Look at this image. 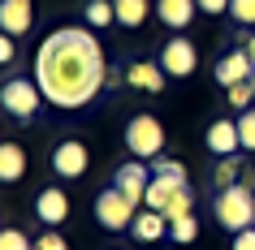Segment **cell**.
I'll return each instance as SVG.
<instances>
[{
    "label": "cell",
    "instance_id": "obj_1",
    "mask_svg": "<svg viewBox=\"0 0 255 250\" xmlns=\"http://www.w3.org/2000/svg\"><path fill=\"white\" fill-rule=\"evenodd\" d=\"M35 82L56 112L95 104L108 86V61L91 26H56L35 48Z\"/></svg>",
    "mask_w": 255,
    "mask_h": 250
},
{
    "label": "cell",
    "instance_id": "obj_2",
    "mask_svg": "<svg viewBox=\"0 0 255 250\" xmlns=\"http://www.w3.org/2000/svg\"><path fill=\"white\" fill-rule=\"evenodd\" d=\"M212 216L221 220V229H229V233L255 229V190H247V185H234V190H216Z\"/></svg>",
    "mask_w": 255,
    "mask_h": 250
},
{
    "label": "cell",
    "instance_id": "obj_3",
    "mask_svg": "<svg viewBox=\"0 0 255 250\" xmlns=\"http://www.w3.org/2000/svg\"><path fill=\"white\" fill-rule=\"evenodd\" d=\"M91 211H95V224H100L104 233H130V224H134V216H138V203H130L117 185H104V190L95 194Z\"/></svg>",
    "mask_w": 255,
    "mask_h": 250
},
{
    "label": "cell",
    "instance_id": "obj_4",
    "mask_svg": "<svg viewBox=\"0 0 255 250\" xmlns=\"http://www.w3.org/2000/svg\"><path fill=\"white\" fill-rule=\"evenodd\" d=\"M126 151L134 160H160L164 156V125L151 112L130 117L126 121Z\"/></svg>",
    "mask_w": 255,
    "mask_h": 250
},
{
    "label": "cell",
    "instance_id": "obj_5",
    "mask_svg": "<svg viewBox=\"0 0 255 250\" xmlns=\"http://www.w3.org/2000/svg\"><path fill=\"white\" fill-rule=\"evenodd\" d=\"M43 104H48V99H43V91H39V82H35V78L13 74V78L0 86V108H4L13 121H30Z\"/></svg>",
    "mask_w": 255,
    "mask_h": 250
},
{
    "label": "cell",
    "instance_id": "obj_6",
    "mask_svg": "<svg viewBox=\"0 0 255 250\" xmlns=\"http://www.w3.org/2000/svg\"><path fill=\"white\" fill-rule=\"evenodd\" d=\"M52 177H61V181H78L82 172L91 168V151H87V143L82 138H61V143L52 147Z\"/></svg>",
    "mask_w": 255,
    "mask_h": 250
},
{
    "label": "cell",
    "instance_id": "obj_7",
    "mask_svg": "<svg viewBox=\"0 0 255 250\" xmlns=\"http://www.w3.org/2000/svg\"><path fill=\"white\" fill-rule=\"evenodd\" d=\"M156 61H160V69L169 74V78H190V74L199 69V48H195L186 35H173V39L160 48Z\"/></svg>",
    "mask_w": 255,
    "mask_h": 250
},
{
    "label": "cell",
    "instance_id": "obj_8",
    "mask_svg": "<svg viewBox=\"0 0 255 250\" xmlns=\"http://www.w3.org/2000/svg\"><path fill=\"white\" fill-rule=\"evenodd\" d=\"M113 185H117L130 203H138V207H143L147 185H151V164H147V160H126V164L113 172Z\"/></svg>",
    "mask_w": 255,
    "mask_h": 250
},
{
    "label": "cell",
    "instance_id": "obj_9",
    "mask_svg": "<svg viewBox=\"0 0 255 250\" xmlns=\"http://www.w3.org/2000/svg\"><path fill=\"white\" fill-rule=\"evenodd\" d=\"M203 147L212 151L216 160H225V156H238L242 151V134H238V117H221L208 125V134H203Z\"/></svg>",
    "mask_w": 255,
    "mask_h": 250
},
{
    "label": "cell",
    "instance_id": "obj_10",
    "mask_svg": "<svg viewBox=\"0 0 255 250\" xmlns=\"http://www.w3.org/2000/svg\"><path fill=\"white\" fill-rule=\"evenodd\" d=\"M35 220H43L48 229H61L69 220V194L61 185H43L35 194Z\"/></svg>",
    "mask_w": 255,
    "mask_h": 250
},
{
    "label": "cell",
    "instance_id": "obj_11",
    "mask_svg": "<svg viewBox=\"0 0 255 250\" xmlns=\"http://www.w3.org/2000/svg\"><path fill=\"white\" fill-rule=\"evenodd\" d=\"M251 74H255V61L247 56V48H234V52H225L221 61H216V82L221 86H238V82H251Z\"/></svg>",
    "mask_w": 255,
    "mask_h": 250
},
{
    "label": "cell",
    "instance_id": "obj_12",
    "mask_svg": "<svg viewBox=\"0 0 255 250\" xmlns=\"http://www.w3.org/2000/svg\"><path fill=\"white\" fill-rule=\"evenodd\" d=\"M126 82H130L134 91H143V95H160L164 82H169V74L160 69V61H130V65H126Z\"/></svg>",
    "mask_w": 255,
    "mask_h": 250
},
{
    "label": "cell",
    "instance_id": "obj_13",
    "mask_svg": "<svg viewBox=\"0 0 255 250\" xmlns=\"http://www.w3.org/2000/svg\"><path fill=\"white\" fill-rule=\"evenodd\" d=\"M212 185L216 190H234V185H247V190H251L255 172H251V164L242 156H225V160H216V168H212Z\"/></svg>",
    "mask_w": 255,
    "mask_h": 250
},
{
    "label": "cell",
    "instance_id": "obj_14",
    "mask_svg": "<svg viewBox=\"0 0 255 250\" xmlns=\"http://www.w3.org/2000/svg\"><path fill=\"white\" fill-rule=\"evenodd\" d=\"M35 26V0H0V30L4 35H26Z\"/></svg>",
    "mask_w": 255,
    "mask_h": 250
},
{
    "label": "cell",
    "instance_id": "obj_15",
    "mask_svg": "<svg viewBox=\"0 0 255 250\" xmlns=\"http://www.w3.org/2000/svg\"><path fill=\"white\" fill-rule=\"evenodd\" d=\"M195 13H199V4H195V0H156V17H160L173 35H182V30L195 22Z\"/></svg>",
    "mask_w": 255,
    "mask_h": 250
},
{
    "label": "cell",
    "instance_id": "obj_16",
    "mask_svg": "<svg viewBox=\"0 0 255 250\" xmlns=\"http://www.w3.org/2000/svg\"><path fill=\"white\" fill-rule=\"evenodd\" d=\"M130 237L134 242H160V237H169V216L151 211V207H138L134 224H130Z\"/></svg>",
    "mask_w": 255,
    "mask_h": 250
},
{
    "label": "cell",
    "instance_id": "obj_17",
    "mask_svg": "<svg viewBox=\"0 0 255 250\" xmlns=\"http://www.w3.org/2000/svg\"><path fill=\"white\" fill-rule=\"evenodd\" d=\"M26 177V151L9 138V143H0V181L4 185H17Z\"/></svg>",
    "mask_w": 255,
    "mask_h": 250
},
{
    "label": "cell",
    "instance_id": "obj_18",
    "mask_svg": "<svg viewBox=\"0 0 255 250\" xmlns=\"http://www.w3.org/2000/svg\"><path fill=\"white\" fill-rule=\"evenodd\" d=\"M113 4H117V26H126V30H138L156 13V0H113Z\"/></svg>",
    "mask_w": 255,
    "mask_h": 250
},
{
    "label": "cell",
    "instance_id": "obj_19",
    "mask_svg": "<svg viewBox=\"0 0 255 250\" xmlns=\"http://www.w3.org/2000/svg\"><path fill=\"white\" fill-rule=\"evenodd\" d=\"M82 26H91V30L117 26V4L113 0H87L82 4Z\"/></svg>",
    "mask_w": 255,
    "mask_h": 250
},
{
    "label": "cell",
    "instance_id": "obj_20",
    "mask_svg": "<svg viewBox=\"0 0 255 250\" xmlns=\"http://www.w3.org/2000/svg\"><path fill=\"white\" fill-rule=\"evenodd\" d=\"M177 190H182L177 181H169V177H156V172H151V185H147L143 207H151V211H169V203L177 198Z\"/></svg>",
    "mask_w": 255,
    "mask_h": 250
},
{
    "label": "cell",
    "instance_id": "obj_21",
    "mask_svg": "<svg viewBox=\"0 0 255 250\" xmlns=\"http://www.w3.org/2000/svg\"><path fill=\"white\" fill-rule=\"evenodd\" d=\"M151 172H156V177H169V181H177V185H190V177H186V164H182V160H169V156H160V160H151Z\"/></svg>",
    "mask_w": 255,
    "mask_h": 250
},
{
    "label": "cell",
    "instance_id": "obj_22",
    "mask_svg": "<svg viewBox=\"0 0 255 250\" xmlns=\"http://www.w3.org/2000/svg\"><path fill=\"white\" fill-rule=\"evenodd\" d=\"M169 237H173L177 246H190V242L199 237V220H195V216H177V220H169Z\"/></svg>",
    "mask_w": 255,
    "mask_h": 250
},
{
    "label": "cell",
    "instance_id": "obj_23",
    "mask_svg": "<svg viewBox=\"0 0 255 250\" xmlns=\"http://www.w3.org/2000/svg\"><path fill=\"white\" fill-rule=\"evenodd\" d=\"M225 104L234 108V112H247V108L255 104V86H251V82H238V86H229V91H225Z\"/></svg>",
    "mask_w": 255,
    "mask_h": 250
},
{
    "label": "cell",
    "instance_id": "obj_24",
    "mask_svg": "<svg viewBox=\"0 0 255 250\" xmlns=\"http://www.w3.org/2000/svg\"><path fill=\"white\" fill-rule=\"evenodd\" d=\"M229 17H234L238 26L255 30V0H229Z\"/></svg>",
    "mask_w": 255,
    "mask_h": 250
},
{
    "label": "cell",
    "instance_id": "obj_25",
    "mask_svg": "<svg viewBox=\"0 0 255 250\" xmlns=\"http://www.w3.org/2000/svg\"><path fill=\"white\" fill-rule=\"evenodd\" d=\"M238 134H242V151H255V108L238 112Z\"/></svg>",
    "mask_w": 255,
    "mask_h": 250
},
{
    "label": "cell",
    "instance_id": "obj_26",
    "mask_svg": "<svg viewBox=\"0 0 255 250\" xmlns=\"http://www.w3.org/2000/svg\"><path fill=\"white\" fill-rule=\"evenodd\" d=\"M0 250H35V242H30L22 229H4V233H0Z\"/></svg>",
    "mask_w": 255,
    "mask_h": 250
},
{
    "label": "cell",
    "instance_id": "obj_27",
    "mask_svg": "<svg viewBox=\"0 0 255 250\" xmlns=\"http://www.w3.org/2000/svg\"><path fill=\"white\" fill-rule=\"evenodd\" d=\"M35 250H69V242L56 233V229H43V233L35 237Z\"/></svg>",
    "mask_w": 255,
    "mask_h": 250
},
{
    "label": "cell",
    "instance_id": "obj_28",
    "mask_svg": "<svg viewBox=\"0 0 255 250\" xmlns=\"http://www.w3.org/2000/svg\"><path fill=\"white\" fill-rule=\"evenodd\" d=\"M17 61V39L13 35H0V65H13Z\"/></svg>",
    "mask_w": 255,
    "mask_h": 250
},
{
    "label": "cell",
    "instance_id": "obj_29",
    "mask_svg": "<svg viewBox=\"0 0 255 250\" xmlns=\"http://www.w3.org/2000/svg\"><path fill=\"white\" fill-rule=\"evenodd\" d=\"M195 4H199V13H212V17L229 13V0H195Z\"/></svg>",
    "mask_w": 255,
    "mask_h": 250
},
{
    "label": "cell",
    "instance_id": "obj_30",
    "mask_svg": "<svg viewBox=\"0 0 255 250\" xmlns=\"http://www.w3.org/2000/svg\"><path fill=\"white\" fill-rule=\"evenodd\" d=\"M234 250H255V229H242V233H234Z\"/></svg>",
    "mask_w": 255,
    "mask_h": 250
},
{
    "label": "cell",
    "instance_id": "obj_31",
    "mask_svg": "<svg viewBox=\"0 0 255 250\" xmlns=\"http://www.w3.org/2000/svg\"><path fill=\"white\" fill-rule=\"evenodd\" d=\"M242 48H247V56H251V61H255V30H251V35H247V43H242Z\"/></svg>",
    "mask_w": 255,
    "mask_h": 250
},
{
    "label": "cell",
    "instance_id": "obj_32",
    "mask_svg": "<svg viewBox=\"0 0 255 250\" xmlns=\"http://www.w3.org/2000/svg\"><path fill=\"white\" fill-rule=\"evenodd\" d=\"M251 86H255V74H251Z\"/></svg>",
    "mask_w": 255,
    "mask_h": 250
}]
</instances>
